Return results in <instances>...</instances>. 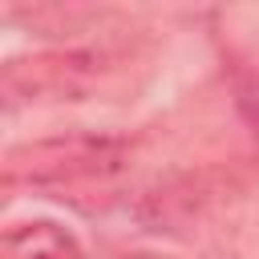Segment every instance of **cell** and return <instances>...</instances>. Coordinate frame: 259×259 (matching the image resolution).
I'll list each match as a JSON object with an SVG mask.
<instances>
[{"label": "cell", "instance_id": "cell-1", "mask_svg": "<svg viewBox=\"0 0 259 259\" xmlns=\"http://www.w3.org/2000/svg\"><path fill=\"white\" fill-rule=\"evenodd\" d=\"M0 259H85L77 235L53 219H28L4 231Z\"/></svg>", "mask_w": 259, "mask_h": 259}]
</instances>
